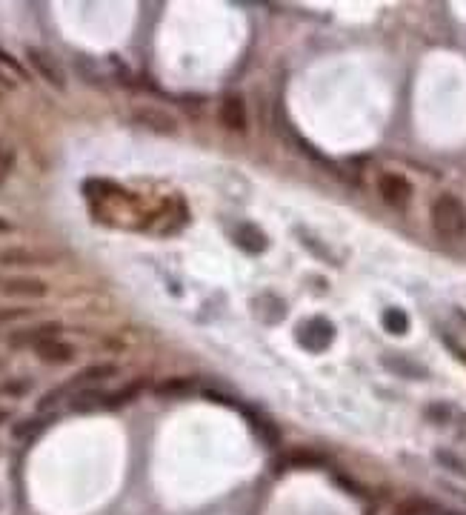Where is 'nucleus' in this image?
Listing matches in <instances>:
<instances>
[{"mask_svg":"<svg viewBox=\"0 0 466 515\" xmlns=\"http://www.w3.org/2000/svg\"><path fill=\"white\" fill-rule=\"evenodd\" d=\"M15 227H12V220H6V217H0V235H6V232H12Z\"/></svg>","mask_w":466,"mask_h":515,"instance_id":"obj_24","label":"nucleus"},{"mask_svg":"<svg viewBox=\"0 0 466 515\" xmlns=\"http://www.w3.org/2000/svg\"><path fill=\"white\" fill-rule=\"evenodd\" d=\"M26 57H29V66L35 69L38 78H43V81H46L52 89H57V92L66 89V75H63V69H60V63H57L49 52H43V49H38V46H29V49H26Z\"/></svg>","mask_w":466,"mask_h":515,"instance_id":"obj_4","label":"nucleus"},{"mask_svg":"<svg viewBox=\"0 0 466 515\" xmlns=\"http://www.w3.org/2000/svg\"><path fill=\"white\" fill-rule=\"evenodd\" d=\"M132 120L137 126H143L146 132H154V135H178L181 132L175 115L161 109V106H137L132 112Z\"/></svg>","mask_w":466,"mask_h":515,"instance_id":"obj_3","label":"nucleus"},{"mask_svg":"<svg viewBox=\"0 0 466 515\" xmlns=\"http://www.w3.org/2000/svg\"><path fill=\"white\" fill-rule=\"evenodd\" d=\"M429 217H432V230L443 241H463L466 238V203L458 195L441 192L432 200Z\"/></svg>","mask_w":466,"mask_h":515,"instance_id":"obj_1","label":"nucleus"},{"mask_svg":"<svg viewBox=\"0 0 466 515\" xmlns=\"http://www.w3.org/2000/svg\"><path fill=\"white\" fill-rule=\"evenodd\" d=\"M0 63H4V66H9V69L15 72V75L21 78V81H29V72L23 69V63H21V60H18L12 52H6L4 46H0Z\"/></svg>","mask_w":466,"mask_h":515,"instance_id":"obj_21","label":"nucleus"},{"mask_svg":"<svg viewBox=\"0 0 466 515\" xmlns=\"http://www.w3.org/2000/svg\"><path fill=\"white\" fill-rule=\"evenodd\" d=\"M195 387H198L195 378H166L158 384V395H186Z\"/></svg>","mask_w":466,"mask_h":515,"instance_id":"obj_16","label":"nucleus"},{"mask_svg":"<svg viewBox=\"0 0 466 515\" xmlns=\"http://www.w3.org/2000/svg\"><path fill=\"white\" fill-rule=\"evenodd\" d=\"M0 292L9 298H46L49 295V283L43 278H32V275H15L0 283Z\"/></svg>","mask_w":466,"mask_h":515,"instance_id":"obj_6","label":"nucleus"},{"mask_svg":"<svg viewBox=\"0 0 466 515\" xmlns=\"http://www.w3.org/2000/svg\"><path fill=\"white\" fill-rule=\"evenodd\" d=\"M386 361V366H390L392 373H398V375H407V378H426V370L421 363H415V361H409V358H401V355H386L383 358Z\"/></svg>","mask_w":466,"mask_h":515,"instance_id":"obj_14","label":"nucleus"},{"mask_svg":"<svg viewBox=\"0 0 466 515\" xmlns=\"http://www.w3.org/2000/svg\"><path fill=\"white\" fill-rule=\"evenodd\" d=\"M438 461H441L443 467L455 470V472H466V470H463V464H460V461H455V455H449V453H443V450L438 453Z\"/></svg>","mask_w":466,"mask_h":515,"instance_id":"obj_22","label":"nucleus"},{"mask_svg":"<svg viewBox=\"0 0 466 515\" xmlns=\"http://www.w3.org/2000/svg\"><path fill=\"white\" fill-rule=\"evenodd\" d=\"M306 332H309V341H303V346H309V349H326L335 335V329L324 318H315L312 324H306Z\"/></svg>","mask_w":466,"mask_h":515,"instance_id":"obj_13","label":"nucleus"},{"mask_svg":"<svg viewBox=\"0 0 466 515\" xmlns=\"http://www.w3.org/2000/svg\"><path fill=\"white\" fill-rule=\"evenodd\" d=\"M383 327H386V332H392V335H404L409 329L407 312H401V310H386L383 312Z\"/></svg>","mask_w":466,"mask_h":515,"instance_id":"obj_18","label":"nucleus"},{"mask_svg":"<svg viewBox=\"0 0 466 515\" xmlns=\"http://www.w3.org/2000/svg\"><path fill=\"white\" fill-rule=\"evenodd\" d=\"M55 261H57V255H52V252H38V249H23V247L0 249V266H49Z\"/></svg>","mask_w":466,"mask_h":515,"instance_id":"obj_8","label":"nucleus"},{"mask_svg":"<svg viewBox=\"0 0 466 515\" xmlns=\"http://www.w3.org/2000/svg\"><path fill=\"white\" fill-rule=\"evenodd\" d=\"M106 390L103 387H81L74 395H72V401H69V409L72 412H89V409H98V407H103L106 404Z\"/></svg>","mask_w":466,"mask_h":515,"instance_id":"obj_10","label":"nucleus"},{"mask_svg":"<svg viewBox=\"0 0 466 515\" xmlns=\"http://www.w3.org/2000/svg\"><path fill=\"white\" fill-rule=\"evenodd\" d=\"M9 415H12V412H9L6 407H0V424H6V421H9Z\"/></svg>","mask_w":466,"mask_h":515,"instance_id":"obj_25","label":"nucleus"},{"mask_svg":"<svg viewBox=\"0 0 466 515\" xmlns=\"http://www.w3.org/2000/svg\"><path fill=\"white\" fill-rule=\"evenodd\" d=\"M377 195H380V200L386 206L404 209L412 200V183L401 172H380L377 175Z\"/></svg>","mask_w":466,"mask_h":515,"instance_id":"obj_2","label":"nucleus"},{"mask_svg":"<svg viewBox=\"0 0 466 515\" xmlns=\"http://www.w3.org/2000/svg\"><path fill=\"white\" fill-rule=\"evenodd\" d=\"M120 373V366L115 363V361H95V363H89L86 370H81L74 378H69L66 381V387L72 390V387H101L103 381H109V378H115Z\"/></svg>","mask_w":466,"mask_h":515,"instance_id":"obj_7","label":"nucleus"},{"mask_svg":"<svg viewBox=\"0 0 466 515\" xmlns=\"http://www.w3.org/2000/svg\"><path fill=\"white\" fill-rule=\"evenodd\" d=\"M32 390V381L29 378H15V381H6L0 384V395H12V398H21Z\"/></svg>","mask_w":466,"mask_h":515,"instance_id":"obj_19","label":"nucleus"},{"mask_svg":"<svg viewBox=\"0 0 466 515\" xmlns=\"http://www.w3.org/2000/svg\"><path fill=\"white\" fill-rule=\"evenodd\" d=\"M26 315H32L26 307H21V310H0V321H9V318H26Z\"/></svg>","mask_w":466,"mask_h":515,"instance_id":"obj_23","label":"nucleus"},{"mask_svg":"<svg viewBox=\"0 0 466 515\" xmlns=\"http://www.w3.org/2000/svg\"><path fill=\"white\" fill-rule=\"evenodd\" d=\"M149 387V381L146 378H132L129 384H123L120 390H115V392H109L106 395V409H118V407H126V404H132L135 398H140L143 395V390Z\"/></svg>","mask_w":466,"mask_h":515,"instance_id":"obj_11","label":"nucleus"},{"mask_svg":"<svg viewBox=\"0 0 466 515\" xmlns=\"http://www.w3.org/2000/svg\"><path fill=\"white\" fill-rule=\"evenodd\" d=\"M395 515H441V509L426 498H409V501L398 504Z\"/></svg>","mask_w":466,"mask_h":515,"instance_id":"obj_15","label":"nucleus"},{"mask_svg":"<svg viewBox=\"0 0 466 515\" xmlns=\"http://www.w3.org/2000/svg\"><path fill=\"white\" fill-rule=\"evenodd\" d=\"M32 349H35V355H38L40 361H46V363H69V361L74 358V346L66 344L63 338H43V341H38Z\"/></svg>","mask_w":466,"mask_h":515,"instance_id":"obj_9","label":"nucleus"},{"mask_svg":"<svg viewBox=\"0 0 466 515\" xmlns=\"http://www.w3.org/2000/svg\"><path fill=\"white\" fill-rule=\"evenodd\" d=\"M60 332V324H40V327H29V329H21V332H12L9 335V341H12V346H23V344H38V341H43V338H55Z\"/></svg>","mask_w":466,"mask_h":515,"instance_id":"obj_12","label":"nucleus"},{"mask_svg":"<svg viewBox=\"0 0 466 515\" xmlns=\"http://www.w3.org/2000/svg\"><path fill=\"white\" fill-rule=\"evenodd\" d=\"M40 429H43V421H38V418H26V421L15 424L12 435H15V438H32V435H38Z\"/></svg>","mask_w":466,"mask_h":515,"instance_id":"obj_20","label":"nucleus"},{"mask_svg":"<svg viewBox=\"0 0 466 515\" xmlns=\"http://www.w3.org/2000/svg\"><path fill=\"white\" fill-rule=\"evenodd\" d=\"M217 115H220L223 129H229V132L244 135V132L249 129V120H246V103H244V98H241L238 92H226V95L220 98V109H217Z\"/></svg>","mask_w":466,"mask_h":515,"instance_id":"obj_5","label":"nucleus"},{"mask_svg":"<svg viewBox=\"0 0 466 515\" xmlns=\"http://www.w3.org/2000/svg\"><path fill=\"white\" fill-rule=\"evenodd\" d=\"M15 161H18L15 146H9L6 140H0V186H4V183H6V178L12 175Z\"/></svg>","mask_w":466,"mask_h":515,"instance_id":"obj_17","label":"nucleus"}]
</instances>
